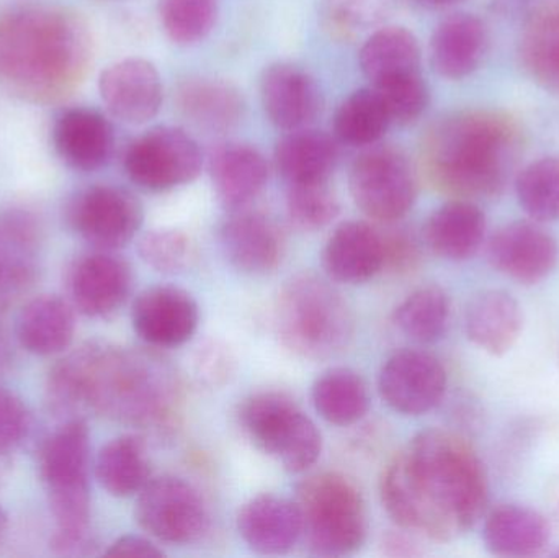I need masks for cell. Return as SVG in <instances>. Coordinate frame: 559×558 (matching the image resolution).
Segmentation results:
<instances>
[{
	"mask_svg": "<svg viewBox=\"0 0 559 558\" xmlns=\"http://www.w3.org/2000/svg\"><path fill=\"white\" fill-rule=\"evenodd\" d=\"M488 497L481 459L445 429L419 432L381 478V500L397 526L437 543L468 533L485 513Z\"/></svg>",
	"mask_w": 559,
	"mask_h": 558,
	"instance_id": "1",
	"label": "cell"
},
{
	"mask_svg": "<svg viewBox=\"0 0 559 558\" xmlns=\"http://www.w3.org/2000/svg\"><path fill=\"white\" fill-rule=\"evenodd\" d=\"M48 403L68 419L92 409L141 428L170 423L180 403L176 370L163 357L87 343L59 360L48 377Z\"/></svg>",
	"mask_w": 559,
	"mask_h": 558,
	"instance_id": "2",
	"label": "cell"
},
{
	"mask_svg": "<svg viewBox=\"0 0 559 558\" xmlns=\"http://www.w3.org/2000/svg\"><path fill=\"white\" fill-rule=\"evenodd\" d=\"M87 22L61 7L23 5L0 15V84L29 102L68 97L91 68Z\"/></svg>",
	"mask_w": 559,
	"mask_h": 558,
	"instance_id": "3",
	"label": "cell"
},
{
	"mask_svg": "<svg viewBox=\"0 0 559 558\" xmlns=\"http://www.w3.org/2000/svg\"><path fill=\"white\" fill-rule=\"evenodd\" d=\"M521 150V131L501 111L473 110L437 124L424 143V167L440 192L455 199L504 190Z\"/></svg>",
	"mask_w": 559,
	"mask_h": 558,
	"instance_id": "4",
	"label": "cell"
},
{
	"mask_svg": "<svg viewBox=\"0 0 559 558\" xmlns=\"http://www.w3.org/2000/svg\"><path fill=\"white\" fill-rule=\"evenodd\" d=\"M91 435L82 418L66 419L39 452V475L48 495L58 531L51 547L59 556L92 554Z\"/></svg>",
	"mask_w": 559,
	"mask_h": 558,
	"instance_id": "5",
	"label": "cell"
},
{
	"mask_svg": "<svg viewBox=\"0 0 559 558\" xmlns=\"http://www.w3.org/2000/svg\"><path fill=\"white\" fill-rule=\"evenodd\" d=\"M275 323L282 343L296 356H337L354 337V314L334 287L312 274L289 278L280 290Z\"/></svg>",
	"mask_w": 559,
	"mask_h": 558,
	"instance_id": "6",
	"label": "cell"
},
{
	"mask_svg": "<svg viewBox=\"0 0 559 558\" xmlns=\"http://www.w3.org/2000/svg\"><path fill=\"white\" fill-rule=\"evenodd\" d=\"M302 536L319 557L357 553L367 537V510L358 488L344 475L316 474L296 487Z\"/></svg>",
	"mask_w": 559,
	"mask_h": 558,
	"instance_id": "7",
	"label": "cell"
},
{
	"mask_svg": "<svg viewBox=\"0 0 559 558\" xmlns=\"http://www.w3.org/2000/svg\"><path fill=\"white\" fill-rule=\"evenodd\" d=\"M239 415L249 439L285 471L301 474L318 462L321 432L289 396L278 392L258 393L246 400Z\"/></svg>",
	"mask_w": 559,
	"mask_h": 558,
	"instance_id": "8",
	"label": "cell"
},
{
	"mask_svg": "<svg viewBox=\"0 0 559 558\" xmlns=\"http://www.w3.org/2000/svg\"><path fill=\"white\" fill-rule=\"evenodd\" d=\"M348 187L355 205L381 223L403 218L416 202L417 179L403 151L374 146L352 164Z\"/></svg>",
	"mask_w": 559,
	"mask_h": 558,
	"instance_id": "9",
	"label": "cell"
},
{
	"mask_svg": "<svg viewBox=\"0 0 559 558\" xmlns=\"http://www.w3.org/2000/svg\"><path fill=\"white\" fill-rule=\"evenodd\" d=\"M123 164L136 186L163 192L195 180L202 173L203 156L187 131L156 127L128 146Z\"/></svg>",
	"mask_w": 559,
	"mask_h": 558,
	"instance_id": "10",
	"label": "cell"
},
{
	"mask_svg": "<svg viewBox=\"0 0 559 558\" xmlns=\"http://www.w3.org/2000/svg\"><path fill=\"white\" fill-rule=\"evenodd\" d=\"M138 524L160 543L186 546L202 539L210 517L199 491L182 478L159 477L147 482L136 503Z\"/></svg>",
	"mask_w": 559,
	"mask_h": 558,
	"instance_id": "11",
	"label": "cell"
},
{
	"mask_svg": "<svg viewBox=\"0 0 559 558\" xmlns=\"http://www.w3.org/2000/svg\"><path fill=\"white\" fill-rule=\"evenodd\" d=\"M71 228L100 251L123 248L143 225L140 200L115 186H92L72 197L68 205Z\"/></svg>",
	"mask_w": 559,
	"mask_h": 558,
	"instance_id": "12",
	"label": "cell"
},
{
	"mask_svg": "<svg viewBox=\"0 0 559 558\" xmlns=\"http://www.w3.org/2000/svg\"><path fill=\"white\" fill-rule=\"evenodd\" d=\"M378 389L381 399L394 412L407 416L424 415L436 408L445 395V367L424 351H400L381 369Z\"/></svg>",
	"mask_w": 559,
	"mask_h": 558,
	"instance_id": "13",
	"label": "cell"
},
{
	"mask_svg": "<svg viewBox=\"0 0 559 558\" xmlns=\"http://www.w3.org/2000/svg\"><path fill=\"white\" fill-rule=\"evenodd\" d=\"M488 259L499 274L519 284L535 285L557 268L558 242L540 223H509L489 241Z\"/></svg>",
	"mask_w": 559,
	"mask_h": 558,
	"instance_id": "14",
	"label": "cell"
},
{
	"mask_svg": "<svg viewBox=\"0 0 559 558\" xmlns=\"http://www.w3.org/2000/svg\"><path fill=\"white\" fill-rule=\"evenodd\" d=\"M131 284L130 264L107 251L81 256L68 275L72 307L92 318L115 313L130 295Z\"/></svg>",
	"mask_w": 559,
	"mask_h": 558,
	"instance_id": "15",
	"label": "cell"
},
{
	"mask_svg": "<svg viewBox=\"0 0 559 558\" xmlns=\"http://www.w3.org/2000/svg\"><path fill=\"white\" fill-rule=\"evenodd\" d=\"M98 91L108 111L124 123H146L163 105V81L146 59L128 58L108 66L98 79Z\"/></svg>",
	"mask_w": 559,
	"mask_h": 558,
	"instance_id": "16",
	"label": "cell"
},
{
	"mask_svg": "<svg viewBox=\"0 0 559 558\" xmlns=\"http://www.w3.org/2000/svg\"><path fill=\"white\" fill-rule=\"evenodd\" d=\"M133 328L151 346L186 344L199 328V305L189 292L177 287L144 290L133 305Z\"/></svg>",
	"mask_w": 559,
	"mask_h": 558,
	"instance_id": "17",
	"label": "cell"
},
{
	"mask_svg": "<svg viewBox=\"0 0 559 558\" xmlns=\"http://www.w3.org/2000/svg\"><path fill=\"white\" fill-rule=\"evenodd\" d=\"M41 231L23 210L0 213V310L28 292L38 274Z\"/></svg>",
	"mask_w": 559,
	"mask_h": 558,
	"instance_id": "18",
	"label": "cell"
},
{
	"mask_svg": "<svg viewBox=\"0 0 559 558\" xmlns=\"http://www.w3.org/2000/svg\"><path fill=\"white\" fill-rule=\"evenodd\" d=\"M52 144L62 163L71 169L94 173L102 169L114 154V127L94 108H68L56 118Z\"/></svg>",
	"mask_w": 559,
	"mask_h": 558,
	"instance_id": "19",
	"label": "cell"
},
{
	"mask_svg": "<svg viewBox=\"0 0 559 558\" xmlns=\"http://www.w3.org/2000/svg\"><path fill=\"white\" fill-rule=\"evenodd\" d=\"M219 241L229 264L245 274H271L282 262V233L262 213L235 210L223 223Z\"/></svg>",
	"mask_w": 559,
	"mask_h": 558,
	"instance_id": "20",
	"label": "cell"
},
{
	"mask_svg": "<svg viewBox=\"0 0 559 558\" xmlns=\"http://www.w3.org/2000/svg\"><path fill=\"white\" fill-rule=\"evenodd\" d=\"M265 114L286 131L308 128L321 115L322 94L314 79L293 64L271 66L261 84Z\"/></svg>",
	"mask_w": 559,
	"mask_h": 558,
	"instance_id": "21",
	"label": "cell"
},
{
	"mask_svg": "<svg viewBox=\"0 0 559 558\" xmlns=\"http://www.w3.org/2000/svg\"><path fill=\"white\" fill-rule=\"evenodd\" d=\"M322 265L334 281L364 284L384 268L383 235L368 223H342L325 245Z\"/></svg>",
	"mask_w": 559,
	"mask_h": 558,
	"instance_id": "22",
	"label": "cell"
},
{
	"mask_svg": "<svg viewBox=\"0 0 559 558\" xmlns=\"http://www.w3.org/2000/svg\"><path fill=\"white\" fill-rule=\"evenodd\" d=\"M238 531L254 553L282 556L302 536L301 514L295 501L261 495L239 511Z\"/></svg>",
	"mask_w": 559,
	"mask_h": 558,
	"instance_id": "23",
	"label": "cell"
},
{
	"mask_svg": "<svg viewBox=\"0 0 559 558\" xmlns=\"http://www.w3.org/2000/svg\"><path fill=\"white\" fill-rule=\"evenodd\" d=\"M522 328L524 313L521 305L508 292H481L466 308V336L489 356L508 354L518 344Z\"/></svg>",
	"mask_w": 559,
	"mask_h": 558,
	"instance_id": "24",
	"label": "cell"
},
{
	"mask_svg": "<svg viewBox=\"0 0 559 558\" xmlns=\"http://www.w3.org/2000/svg\"><path fill=\"white\" fill-rule=\"evenodd\" d=\"M210 176L219 202L228 209L241 210L264 190L269 164L255 147L223 144L210 157Z\"/></svg>",
	"mask_w": 559,
	"mask_h": 558,
	"instance_id": "25",
	"label": "cell"
},
{
	"mask_svg": "<svg viewBox=\"0 0 559 558\" xmlns=\"http://www.w3.org/2000/svg\"><path fill=\"white\" fill-rule=\"evenodd\" d=\"M486 216L469 200L455 199L437 209L424 226V239L433 254L447 261L472 259L485 242Z\"/></svg>",
	"mask_w": 559,
	"mask_h": 558,
	"instance_id": "26",
	"label": "cell"
},
{
	"mask_svg": "<svg viewBox=\"0 0 559 558\" xmlns=\"http://www.w3.org/2000/svg\"><path fill=\"white\" fill-rule=\"evenodd\" d=\"M488 48L485 23L472 13L443 20L430 39V59L442 78L463 79L481 64Z\"/></svg>",
	"mask_w": 559,
	"mask_h": 558,
	"instance_id": "27",
	"label": "cell"
},
{
	"mask_svg": "<svg viewBox=\"0 0 559 558\" xmlns=\"http://www.w3.org/2000/svg\"><path fill=\"white\" fill-rule=\"evenodd\" d=\"M483 541L492 556H540L550 546L551 526L532 508L502 504L486 518Z\"/></svg>",
	"mask_w": 559,
	"mask_h": 558,
	"instance_id": "28",
	"label": "cell"
},
{
	"mask_svg": "<svg viewBox=\"0 0 559 558\" xmlns=\"http://www.w3.org/2000/svg\"><path fill=\"white\" fill-rule=\"evenodd\" d=\"M75 321L71 305L56 295L29 300L16 318V337L35 356H55L71 346Z\"/></svg>",
	"mask_w": 559,
	"mask_h": 558,
	"instance_id": "29",
	"label": "cell"
},
{
	"mask_svg": "<svg viewBox=\"0 0 559 558\" xmlns=\"http://www.w3.org/2000/svg\"><path fill=\"white\" fill-rule=\"evenodd\" d=\"M335 141L322 131H289L275 147V164L286 182H329L337 164Z\"/></svg>",
	"mask_w": 559,
	"mask_h": 558,
	"instance_id": "30",
	"label": "cell"
},
{
	"mask_svg": "<svg viewBox=\"0 0 559 558\" xmlns=\"http://www.w3.org/2000/svg\"><path fill=\"white\" fill-rule=\"evenodd\" d=\"M176 98L183 117L203 130L218 133L238 127L245 111L238 88L216 79H192L183 82Z\"/></svg>",
	"mask_w": 559,
	"mask_h": 558,
	"instance_id": "31",
	"label": "cell"
},
{
	"mask_svg": "<svg viewBox=\"0 0 559 558\" xmlns=\"http://www.w3.org/2000/svg\"><path fill=\"white\" fill-rule=\"evenodd\" d=\"M360 66L373 87L394 79L419 74V43L403 26H384L361 46Z\"/></svg>",
	"mask_w": 559,
	"mask_h": 558,
	"instance_id": "32",
	"label": "cell"
},
{
	"mask_svg": "<svg viewBox=\"0 0 559 558\" xmlns=\"http://www.w3.org/2000/svg\"><path fill=\"white\" fill-rule=\"evenodd\" d=\"M95 474L111 497L128 498L140 494L151 480L146 446L138 436H120L100 449Z\"/></svg>",
	"mask_w": 559,
	"mask_h": 558,
	"instance_id": "33",
	"label": "cell"
},
{
	"mask_svg": "<svg viewBox=\"0 0 559 558\" xmlns=\"http://www.w3.org/2000/svg\"><path fill=\"white\" fill-rule=\"evenodd\" d=\"M521 58L538 84L559 92V2L532 13L521 39Z\"/></svg>",
	"mask_w": 559,
	"mask_h": 558,
	"instance_id": "34",
	"label": "cell"
},
{
	"mask_svg": "<svg viewBox=\"0 0 559 558\" xmlns=\"http://www.w3.org/2000/svg\"><path fill=\"white\" fill-rule=\"evenodd\" d=\"M311 396L316 412L331 425H354L367 415L370 406L367 383L344 367L322 373L312 385Z\"/></svg>",
	"mask_w": 559,
	"mask_h": 558,
	"instance_id": "35",
	"label": "cell"
},
{
	"mask_svg": "<svg viewBox=\"0 0 559 558\" xmlns=\"http://www.w3.org/2000/svg\"><path fill=\"white\" fill-rule=\"evenodd\" d=\"M390 124L386 107L373 87L360 88L348 95L335 111V134L342 143L352 146L378 143Z\"/></svg>",
	"mask_w": 559,
	"mask_h": 558,
	"instance_id": "36",
	"label": "cell"
},
{
	"mask_svg": "<svg viewBox=\"0 0 559 558\" xmlns=\"http://www.w3.org/2000/svg\"><path fill=\"white\" fill-rule=\"evenodd\" d=\"M394 323L411 340L436 343L450 323V298L443 288L427 285L413 292L394 311Z\"/></svg>",
	"mask_w": 559,
	"mask_h": 558,
	"instance_id": "37",
	"label": "cell"
},
{
	"mask_svg": "<svg viewBox=\"0 0 559 558\" xmlns=\"http://www.w3.org/2000/svg\"><path fill=\"white\" fill-rule=\"evenodd\" d=\"M515 192L524 212L534 222L559 218V157H542L519 173Z\"/></svg>",
	"mask_w": 559,
	"mask_h": 558,
	"instance_id": "38",
	"label": "cell"
},
{
	"mask_svg": "<svg viewBox=\"0 0 559 558\" xmlns=\"http://www.w3.org/2000/svg\"><path fill=\"white\" fill-rule=\"evenodd\" d=\"M160 22L173 41L193 45L209 36L218 16L216 0H160Z\"/></svg>",
	"mask_w": 559,
	"mask_h": 558,
	"instance_id": "39",
	"label": "cell"
},
{
	"mask_svg": "<svg viewBox=\"0 0 559 558\" xmlns=\"http://www.w3.org/2000/svg\"><path fill=\"white\" fill-rule=\"evenodd\" d=\"M286 212L296 228L316 231L337 218V195L328 182L292 183L286 193Z\"/></svg>",
	"mask_w": 559,
	"mask_h": 558,
	"instance_id": "40",
	"label": "cell"
},
{
	"mask_svg": "<svg viewBox=\"0 0 559 558\" xmlns=\"http://www.w3.org/2000/svg\"><path fill=\"white\" fill-rule=\"evenodd\" d=\"M141 259L154 271L177 274L186 271L195 258V248L180 229L159 228L146 233L138 245Z\"/></svg>",
	"mask_w": 559,
	"mask_h": 558,
	"instance_id": "41",
	"label": "cell"
},
{
	"mask_svg": "<svg viewBox=\"0 0 559 558\" xmlns=\"http://www.w3.org/2000/svg\"><path fill=\"white\" fill-rule=\"evenodd\" d=\"M383 100L391 123L409 124L426 111L429 88L423 74L406 75L373 87Z\"/></svg>",
	"mask_w": 559,
	"mask_h": 558,
	"instance_id": "42",
	"label": "cell"
},
{
	"mask_svg": "<svg viewBox=\"0 0 559 558\" xmlns=\"http://www.w3.org/2000/svg\"><path fill=\"white\" fill-rule=\"evenodd\" d=\"M388 0H325V16L335 32L350 35L380 22Z\"/></svg>",
	"mask_w": 559,
	"mask_h": 558,
	"instance_id": "43",
	"label": "cell"
},
{
	"mask_svg": "<svg viewBox=\"0 0 559 558\" xmlns=\"http://www.w3.org/2000/svg\"><path fill=\"white\" fill-rule=\"evenodd\" d=\"M32 416L20 396L0 387V455L9 454L28 436Z\"/></svg>",
	"mask_w": 559,
	"mask_h": 558,
	"instance_id": "44",
	"label": "cell"
},
{
	"mask_svg": "<svg viewBox=\"0 0 559 558\" xmlns=\"http://www.w3.org/2000/svg\"><path fill=\"white\" fill-rule=\"evenodd\" d=\"M193 367L200 382L209 387H223L235 377L238 366L228 346L219 341H210L197 351Z\"/></svg>",
	"mask_w": 559,
	"mask_h": 558,
	"instance_id": "45",
	"label": "cell"
},
{
	"mask_svg": "<svg viewBox=\"0 0 559 558\" xmlns=\"http://www.w3.org/2000/svg\"><path fill=\"white\" fill-rule=\"evenodd\" d=\"M384 268L394 272L413 271L419 262L420 252L416 239L406 231L383 235Z\"/></svg>",
	"mask_w": 559,
	"mask_h": 558,
	"instance_id": "46",
	"label": "cell"
},
{
	"mask_svg": "<svg viewBox=\"0 0 559 558\" xmlns=\"http://www.w3.org/2000/svg\"><path fill=\"white\" fill-rule=\"evenodd\" d=\"M105 554L111 557H164L159 547L140 536L120 537Z\"/></svg>",
	"mask_w": 559,
	"mask_h": 558,
	"instance_id": "47",
	"label": "cell"
},
{
	"mask_svg": "<svg viewBox=\"0 0 559 558\" xmlns=\"http://www.w3.org/2000/svg\"><path fill=\"white\" fill-rule=\"evenodd\" d=\"M381 550L388 557H419L423 550L404 533H390L381 541Z\"/></svg>",
	"mask_w": 559,
	"mask_h": 558,
	"instance_id": "48",
	"label": "cell"
},
{
	"mask_svg": "<svg viewBox=\"0 0 559 558\" xmlns=\"http://www.w3.org/2000/svg\"><path fill=\"white\" fill-rule=\"evenodd\" d=\"M417 2L426 3V5L432 7H449L455 5V3L463 2V0H417Z\"/></svg>",
	"mask_w": 559,
	"mask_h": 558,
	"instance_id": "49",
	"label": "cell"
},
{
	"mask_svg": "<svg viewBox=\"0 0 559 558\" xmlns=\"http://www.w3.org/2000/svg\"><path fill=\"white\" fill-rule=\"evenodd\" d=\"M7 531V514L5 511L0 507V543H2L3 536H5Z\"/></svg>",
	"mask_w": 559,
	"mask_h": 558,
	"instance_id": "50",
	"label": "cell"
},
{
	"mask_svg": "<svg viewBox=\"0 0 559 558\" xmlns=\"http://www.w3.org/2000/svg\"><path fill=\"white\" fill-rule=\"evenodd\" d=\"M555 518H557V521H558V524H559V501H558L557 511H555Z\"/></svg>",
	"mask_w": 559,
	"mask_h": 558,
	"instance_id": "51",
	"label": "cell"
}]
</instances>
